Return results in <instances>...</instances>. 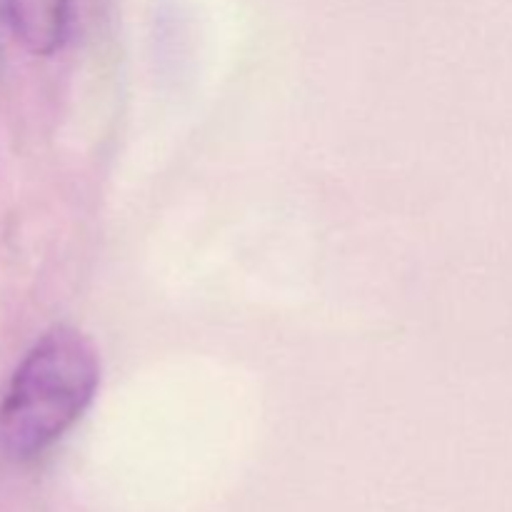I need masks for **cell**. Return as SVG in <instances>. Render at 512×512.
<instances>
[{
	"instance_id": "obj_2",
	"label": "cell",
	"mask_w": 512,
	"mask_h": 512,
	"mask_svg": "<svg viewBox=\"0 0 512 512\" xmlns=\"http://www.w3.org/2000/svg\"><path fill=\"white\" fill-rule=\"evenodd\" d=\"M3 18L25 50L53 55L70 28V0H3Z\"/></svg>"
},
{
	"instance_id": "obj_1",
	"label": "cell",
	"mask_w": 512,
	"mask_h": 512,
	"mask_svg": "<svg viewBox=\"0 0 512 512\" xmlns=\"http://www.w3.org/2000/svg\"><path fill=\"white\" fill-rule=\"evenodd\" d=\"M100 383L95 345L68 325L48 330L10 378L0 403V443L28 460L58 443L90 408Z\"/></svg>"
}]
</instances>
